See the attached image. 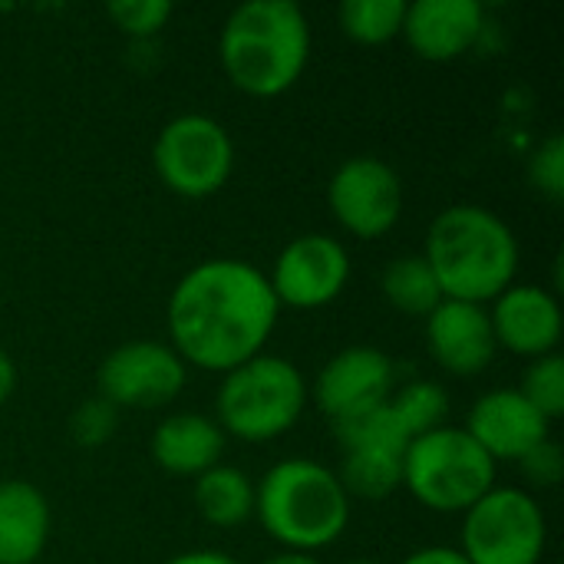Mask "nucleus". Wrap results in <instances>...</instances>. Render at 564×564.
Here are the masks:
<instances>
[{
    "mask_svg": "<svg viewBox=\"0 0 564 564\" xmlns=\"http://www.w3.org/2000/svg\"><path fill=\"white\" fill-rule=\"evenodd\" d=\"M403 17H406L403 0H344L337 10L344 36L364 46H380L400 36Z\"/></svg>",
    "mask_w": 564,
    "mask_h": 564,
    "instance_id": "23",
    "label": "nucleus"
},
{
    "mask_svg": "<svg viewBox=\"0 0 564 564\" xmlns=\"http://www.w3.org/2000/svg\"><path fill=\"white\" fill-rule=\"evenodd\" d=\"M430 357L453 377H476L496 360V334L489 307L469 301H440L426 317Z\"/></svg>",
    "mask_w": 564,
    "mask_h": 564,
    "instance_id": "16",
    "label": "nucleus"
},
{
    "mask_svg": "<svg viewBox=\"0 0 564 564\" xmlns=\"http://www.w3.org/2000/svg\"><path fill=\"white\" fill-rule=\"evenodd\" d=\"M350 564H373V562H350Z\"/></svg>",
    "mask_w": 564,
    "mask_h": 564,
    "instance_id": "33",
    "label": "nucleus"
},
{
    "mask_svg": "<svg viewBox=\"0 0 564 564\" xmlns=\"http://www.w3.org/2000/svg\"><path fill=\"white\" fill-rule=\"evenodd\" d=\"M545 542V512L525 489L496 486L463 512L459 555L469 564H539Z\"/></svg>",
    "mask_w": 564,
    "mask_h": 564,
    "instance_id": "7",
    "label": "nucleus"
},
{
    "mask_svg": "<svg viewBox=\"0 0 564 564\" xmlns=\"http://www.w3.org/2000/svg\"><path fill=\"white\" fill-rule=\"evenodd\" d=\"M50 539L46 496L20 479L0 482V564H33Z\"/></svg>",
    "mask_w": 564,
    "mask_h": 564,
    "instance_id": "19",
    "label": "nucleus"
},
{
    "mask_svg": "<svg viewBox=\"0 0 564 564\" xmlns=\"http://www.w3.org/2000/svg\"><path fill=\"white\" fill-rule=\"evenodd\" d=\"M529 178L532 185L552 198V202H562L564 198V139L555 132L549 135L529 159Z\"/></svg>",
    "mask_w": 564,
    "mask_h": 564,
    "instance_id": "27",
    "label": "nucleus"
},
{
    "mask_svg": "<svg viewBox=\"0 0 564 564\" xmlns=\"http://www.w3.org/2000/svg\"><path fill=\"white\" fill-rule=\"evenodd\" d=\"M281 304L268 274L241 258H212L182 274L169 294V347L208 373H228L264 350Z\"/></svg>",
    "mask_w": 564,
    "mask_h": 564,
    "instance_id": "1",
    "label": "nucleus"
},
{
    "mask_svg": "<svg viewBox=\"0 0 564 564\" xmlns=\"http://www.w3.org/2000/svg\"><path fill=\"white\" fill-rule=\"evenodd\" d=\"M165 564H241V562H235L231 555H221V552L205 549V552H182V555L169 558Z\"/></svg>",
    "mask_w": 564,
    "mask_h": 564,
    "instance_id": "31",
    "label": "nucleus"
},
{
    "mask_svg": "<svg viewBox=\"0 0 564 564\" xmlns=\"http://www.w3.org/2000/svg\"><path fill=\"white\" fill-rule=\"evenodd\" d=\"M106 17L126 36L152 40L172 20V3L169 0H112L106 3Z\"/></svg>",
    "mask_w": 564,
    "mask_h": 564,
    "instance_id": "25",
    "label": "nucleus"
},
{
    "mask_svg": "<svg viewBox=\"0 0 564 564\" xmlns=\"http://www.w3.org/2000/svg\"><path fill=\"white\" fill-rule=\"evenodd\" d=\"M403 486L433 512H469L496 489V463L459 426H440L410 440L403 456Z\"/></svg>",
    "mask_w": 564,
    "mask_h": 564,
    "instance_id": "6",
    "label": "nucleus"
},
{
    "mask_svg": "<svg viewBox=\"0 0 564 564\" xmlns=\"http://www.w3.org/2000/svg\"><path fill=\"white\" fill-rule=\"evenodd\" d=\"M492 463H519L552 436V423L512 387L482 393L463 426Z\"/></svg>",
    "mask_w": 564,
    "mask_h": 564,
    "instance_id": "14",
    "label": "nucleus"
},
{
    "mask_svg": "<svg viewBox=\"0 0 564 564\" xmlns=\"http://www.w3.org/2000/svg\"><path fill=\"white\" fill-rule=\"evenodd\" d=\"M486 13L476 0H416L406 3L403 36L420 59L449 63L476 46Z\"/></svg>",
    "mask_w": 564,
    "mask_h": 564,
    "instance_id": "17",
    "label": "nucleus"
},
{
    "mask_svg": "<svg viewBox=\"0 0 564 564\" xmlns=\"http://www.w3.org/2000/svg\"><path fill=\"white\" fill-rule=\"evenodd\" d=\"M380 291H383L387 304L406 317H430L443 301V291H440L423 254L393 258L380 274Z\"/></svg>",
    "mask_w": 564,
    "mask_h": 564,
    "instance_id": "21",
    "label": "nucleus"
},
{
    "mask_svg": "<svg viewBox=\"0 0 564 564\" xmlns=\"http://www.w3.org/2000/svg\"><path fill=\"white\" fill-rule=\"evenodd\" d=\"M225 76L248 96L288 93L311 59L307 13L291 0H248L235 7L218 36Z\"/></svg>",
    "mask_w": 564,
    "mask_h": 564,
    "instance_id": "3",
    "label": "nucleus"
},
{
    "mask_svg": "<svg viewBox=\"0 0 564 564\" xmlns=\"http://www.w3.org/2000/svg\"><path fill=\"white\" fill-rule=\"evenodd\" d=\"M307 400V383L288 357L258 354L225 373L215 423L245 443H271L297 426Z\"/></svg>",
    "mask_w": 564,
    "mask_h": 564,
    "instance_id": "5",
    "label": "nucleus"
},
{
    "mask_svg": "<svg viewBox=\"0 0 564 564\" xmlns=\"http://www.w3.org/2000/svg\"><path fill=\"white\" fill-rule=\"evenodd\" d=\"M152 459L175 479H198L221 463L225 433L205 413H172L152 433Z\"/></svg>",
    "mask_w": 564,
    "mask_h": 564,
    "instance_id": "18",
    "label": "nucleus"
},
{
    "mask_svg": "<svg viewBox=\"0 0 564 564\" xmlns=\"http://www.w3.org/2000/svg\"><path fill=\"white\" fill-rule=\"evenodd\" d=\"M393 380H397V367L383 350L347 347L321 367L314 390L307 397H314L317 410L330 423H337L354 413L383 406L393 393Z\"/></svg>",
    "mask_w": 564,
    "mask_h": 564,
    "instance_id": "13",
    "label": "nucleus"
},
{
    "mask_svg": "<svg viewBox=\"0 0 564 564\" xmlns=\"http://www.w3.org/2000/svg\"><path fill=\"white\" fill-rule=\"evenodd\" d=\"M496 347H506L516 357H549L558 354L564 317L562 304L552 291L539 284H512L489 307Z\"/></svg>",
    "mask_w": 564,
    "mask_h": 564,
    "instance_id": "15",
    "label": "nucleus"
},
{
    "mask_svg": "<svg viewBox=\"0 0 564 564\" xmlns=\"http://www.w3.org/2000/svg\"><path fill=\"white\" fill-rule=\"evenodd\" d=\"M13 390H17V364H13V357L0 347V406L13 397Z\"/></svg>",
    "mask_w": 564,
    "mask_h": 564,
    "instance_id": "30",
    "label": "nucleus"
},
{
    "mask_svg": "<svg viewBox=\"0 0 564 564\" xmlns=\"http://www.w3.org/2000/svg\"><path fill=\"white\" fill-rule=\"evenodd\" d=\"M423 258L446 301L486 307L516 284L519 238L482 205H449L433 218Z\"/></svg>",
    "mask_w": 564,
    "mask_h": 564,
    "instance_id": "2",
    "label": "nucleus"
},
{
    "mask_svg": "<svg viewBox=\"0 0 564 564\" xmlns=\"http://www.w3.org/2000/svg\"><path fill=\"white\" fill-rule=\"evenodd\" d=\"M400 564H469L459 549H449V545H430V549H420L413 555H406Z\"/></svg>",
    "mask_w": 564,
    "mask_h": 564,
    "instance_id": "29",
    "label": "nucleus"
},
{
    "mask_svg": "<svg viewBox=\"0 0 564 564\" xmlns=\"http://www.w3.org/2000/svg\"><path fill=\"white\" fill-rule=\"evenodd\" d=\"M261 564H321V558L307 555V552H278V555H271L268 562Z\"/></svg>",
    "mask_w": 564,
    "mask_h": 564,
    "instance_id": "32",
    "label": "nucleus"
},
{
    "mask_svg": "<svg viewBox=\"0 0 564 564\" xmlns=\"http://www.w3.org/2000/svg\"><path fill=\"white\" fill-rule=\"evenodd\" d=\"M188 380L185 360L159 340H129L106 354L96 383L99 397L116 410H159L169 406Z\"/></svg>",
    "mask_w": 564,
    "mask_h": 564,
    "instance_id": "10",
    "label": "nucleus"
},
{
    "mask_svg": "<svg viewBox=\"0 0 564 564\" xmlns=\"http://www.w3.org/2000/svg\"><path fill=\"white\" fill-rule=\"evenodd\" d=\"M327 205L347 235L370 241L387 235L400 221L403 182L397 169L383 159L357 155L334 172L327 185Z\"/></svg>",
    "mask_w": 564,
    "mask_h": 564,
    "instance_id": "11",
    "label": "nucleus"
},
{
    "mask_svg": "<svg viewBox=\"0 0 564 564\" xmlns=\"http://www.w3.org/2000/svg\"><path fill=\"white\" fill-rule=\"evenodd\" d=\"M347 281H350L347 248L337 238H327L321 231L288 241L268 274V284L278 304H288L297 311L327 307L330 301L344 294Z\"/></svg>",
    "mask_w": 564,
    "mask_h": 564,
    "instance_id": "12",
    "label": "nucleus"
},
{
    "mask_svg": "<svg viewBox=\"0 0 564 564\" xmlns=\"http://www.w3.org/2000/svg\"><path fill=\"white\" fill-rule=\"evenodd\" d=\"M195 509L215 529H238L254 516V482L228 463L195 479Z\"/></svg>",
    "mask_w": 564,
    "mask_h": 564,
    "instance_id": "20",
    "label": "nucleus"
},
{
    "mask_svg": "<svg viewBox=\"0 0 564 564\" xmlns=\"http://www.w3.org/2000/svg\"><path fill=\"white\" fill-rule=\"evenodd\" d=\"M519 393L549 420L555 423L558 416H564V357L562 354H549L539 357L525 367L522 387Z\"/></svg>",
    "mask_w": 564,
    "mask_h": 564,
    "instance_id": "24",
    "label": "nucleus"
},
{
    "mask_svg": "<svg viewBox=\"0 0 564 564\" xmlns=\"http://www.w3.org/2000/svg\"><path fill=\"white\" fill-rule=\"evenodd\" d=\"M254 516L284 552H321L350 525V496L314 459H281L254 486Z\"/></svg>",
    "mask_w": 564,
    "mask_h": 564,
    "instance_id": "4",
    "label": "nucleus"
},
{
    "mask_svg": "<svg viewBox=\"0 0 564 564\" xmlns=\"http://www.w3.org/2000/svg\"><path fill=\"white\" fill-rule=\"evenodd\" d=\"M387 406H390L393 420L400 423V430L406 433V440L426 436V433L446 426V420H449V393L433 380H413V383L393 390Z\"/></svg>",
    "mask_w": 564,
    "mask_h": 564,
    "instance_id": "22",
    "label": "nucleus"
},
{
    "mask_svg": "<svg viewBox=\"0 0 564 564\" xmlns=\"http://www.w3.org/2000/svg\"><path fill=\"white\" fill-rule=\"evenodd\" d=\"M116 426H119V410L112 403H106L102 397L83 400L69 416V436L83 449L106 446L116 436Z\"/></svg>",
    "mask_w": 564,
    "mask_h": 564,
    "instance_id": "26",
    "label": "nucleus"
},
{
    "mask_svg": "<svg viewBox=\"0 0 564 564\" xmlns=\"http://www.w3.org/2000/svg\"><path fill=\"white\" fill-rule=\"evenodd\" d=\"M159 182L182 198H208L221 192L235 169V142L228 129L202 112L169 119L152 145Z\"/></svg>",
    "mask_w": 564,
    "mask_h": 564,
    "instance_id": "8",
    "label": "nucleus"
},
{
    "mask_svg": "<svg viewBox=\"0 0 564 564\" xmlns=\"http://www.w3.org/2000/svg\"><path fill=\"white\" fill-rule=\"evenodd\" d=\"M519 466H522V473H525V479L532 482V486H539V489H552V486H558L564 476V456H562V446L549 436L545 443H539L529 456H522L519 459Z\"/></svg>",
    "mask_w": 564,
    "mask_h": 564,
    "instance_id": "28",
    "label": "nucleus"
},
{
    "mask_svg": "<svg viewBox=\"0 0 564 564\" xmlns=\"http://www.w3.org/2000/svg\"><path fill=\"white\" fill-rule=\"evenodd\" d=\"M334 436L344 449L337 479L350 496V502L354 499L383 502L403 486V456L410 440L393 420L387 403L337 420Z\"/></svg>",
    "mask_w": 564,
    "mask_h": 564,
    "instance_id": "9",
    "label": "nucleus"
}]
</instances>
